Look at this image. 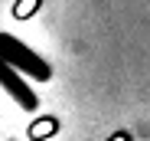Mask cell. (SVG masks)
I'll return each instance as SVG.
<instances>
[{
	"label": "cell",
	"mask_w": 150,
	"mask_h": 141,
	"mask_svg": "<svg viewBox=\"0 0 150 141\" xmlns=\"http://www.w3.org/2000/svg\"><path fill=\"white\" fill-rule=\"evenodd\" d=\"M0 59H4L13 72L30 76V79H36V82H49V79H52L49 62H46L42 56H36L23 39H16V36H10V33H0Z\"/></svg>",
	"instance_id": "obj_1"
},
{
	"label": "cell",
	"mask_w": 150,
	"mask_h": 141,
	"mask_svg": "<svg viewBox=\"0 0 150 141\" xmlns=\"http://www.w3.org/2000/svg\"><path fill=\"white\" fill-rule=\"evenodd\" d=\"M0 89H4L23 112H36V108H39V95L26 85V79H23L20 72H13L4 59H0Z\"/></svg>",
	"instance_id": "obj_2"
},
{
	"label": "cell",
	"mask_w": 150,
	"mask_h": 141,
	"mask_svg": "<svg viewBox=\"0 0 150 141\" xmlns=\"http://www.w3.org/2000/svg\"><path fill=\"white\" fill-rule=\"evenodd\" d=\"M56 128H59V122L52 118V115H49L42 125H30V138H33V141H39V138H46V135H52Z\"/></svg>",
	"instance_id": "obj_3"
},
{
	"label": "cell",
	"mask_w": 150,
	"mask_h": 141,
	"mask_svg": "<svg viewBox=\"0 0 150 141\" xmlns=\"http://www.w3.org/2000/svg\"><path fill=\"white\" fill-rule=\"evenodd\" d=\"M33 4L39 7V0H20V7H16V13H13V16H16V20H26V16H30V7H33Z\"/></svg>",
	"instance_id": "obj_4"
},
{
	"label": "cell",
	"mask_w": 150,
	"mask_h": 141,
	"mask_svg": "<svg viewBox=\"0 0 150 141\" xmlns=\"http://www.w3.org/2000/svg\"><path fill=\"white\" fill-rule=\"evenodd\" d=\"M108 141H131V135H114V138H108Z\"/></svg>",
	"instance_id": "obj_5"
}]
</instances>
